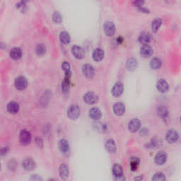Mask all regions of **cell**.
<instances>
[{
	"label": "cell",
	"mask_w": 181,
	"mask_h": 181,
	"mask_svg": "<svg viewBox=\"0 0 181 181\" xmlns=\"http://www.w3.org/2000/svg\"><path fill=\"white\" fill-rule=\"evenodd\" d=\"M80 108L77 105H71L67 110V117L71 120H77L80 115Z\"/></svg>",
	"instance_id": "obj_1"
},
{
	"label": "cell",
	"mask_w": 181,
	"mask_h": 181,
	"mask_svg": "<svg viewBox=\"0 0 181 181\" xmlns=\"http://www.w3.org/2000/svg\"><path fill=\"white\" fill-rule=\"evenodd\" d=\"M14 85L16 89L19 90H23L27 87L28 85V81H27L26 78L24 77H18L16 78L14 81Z\"/></svg>",
	"instance_id": "obj_2"
},
{
	"label": "cell",
	"mask_w": 181,
	"mask_h": 181,
	"mask_svg": "<svg viewBox=\"0 0 181 181\" xmlns=\"http://www.w3.org/2000/svg\"><path fill=\"white\" fill-rule=\"evenodd\" d=\"M82 72L86 78L91 79L95 74V69L94 67L89 64H86L82 67Z\"/></svg>",
	"instance_id": "obj_3"
},
{
	"label": "cell",
	"mask_w": 181,
	"mask_h": 181,
	"mask_svg": "<svg viewBox=\"0 0 181 181\" xmlns=\"http://www.w3.org/2000/svg\"><path fill=\"white\" fill-rule=\"evenodd\" d=\"M84 100L86 104L92 105L98 102V97L95 93L93 92H88L84 96Z\"/></svg>",
	"instance_id": "obj_4"
},
{
	"label": "cell",
	"mask_w": 181,
	"mask_h": 181,
	"mask_svg": "<svg viewBox=\"0 0 181 181\" xmlns=\"http://www.w3.org/2000/svg\"><path fill=\"white\" fill-rule=\"evenodd\" d=\"M104 30L106 35L111 37L115 34L116 28H115V24L113 22L107 21L104 24Z\"/></svg>",
	"instance_id": "obj_5"
},
{
	"label": "cell",
	"mask_w": 181,
	"mask_h": 181,
	"mask_svg": "<svg viewBox=\"0 0 181 181\" xmlns=\"http://www.w3.org/2000/svg\"><path fill=\"white\" fill-rule=\"evenodd\" d=\"M20 142L21 144L24 145H27L30 144L31 141V134L28 131L26 130H22L20 132L19 135Z\"/></svg>",
	"instance_id": "obj_6"
},
{
	"label": "cell",
	"mask_w": 181,
	"mask_h": 181,
	"mask_svg": "<svg viewBox=\"0 0 181 181\" xmlns=\"http://www.w3.org/2000/svg\"><path fill=\"white\" fill-rule=\"evenodd\" d=\"M71 53L73 56L77 60H81L84 57V51L81 47L77 45L72 46L71 48Z\"/></svg>",
	"instance_id": "obj_7"
},
{
	"label": "cell",
	"mask_w": 181,
	"mask_h": 181,
	"mask_svg": "<svg viewBox=\"0 0 181 181\" xmlns=\"http://www.w3.org/2000/svg\"><path fill=\"white\" fill-rule=\"evenodd\" d=\"M153 53V49L148 44H143L140 48V54L144 58H147L150 57Z\"/></svg>",
	"instance_id": "obj_8"
},
{
	"label": "cell",
	"mask_w": 181,
	"mask_h": 181,
	"mask_svg": "<svg viewBox=\"0 0 181 181\" xmlns=\"http://www.w3.org/2000/svg\"><path fill=\"white\" fill-rule=\"evenodd\" d=\"M123 84L121 82H117L116 84L113 86L112 88V94L115 97H119L121 96V94L123 92Z\"/></svg>",
	"instance_id": "obj_9"
},
{
	"label": "cell",
	"mask_w": 181,
	"mask_h": 181,
	"mask_svg": "<svg viewBox=\"0 0 181 181\" xmlns=\"http://www.w3.org/2000/svg\"><path fill=\"white\" fill-rule=\"evenodd\" d=\"M22 166L24 168V170H27V171H30V170H32L35 168V163L32 159L27 158L22 162Z\"/></svg>",
	"instance_id": "obj_10"
},
{
	"label": "cell",
	"mask_w": 181,
	"mask_h": 181,
	"mask_svg": "<svg viewBox=\"0 0 181 181\" xmlns=\"http://www.w3.org/2000/svg\"><path fill=\"white\" fill-rule=\"evenodd\" d=\"M178 133L176 130H170L166 133V140L169 143H174L178 140Z\"/></svg>",
	"instance_id": "obj_11"
},
{
	"label": "cell",
	"mask_w": 181,
	"mask_h": 181,
	"mask_svg": "<svg viewBox=\"0 0 181 181\" xmlns=\"http://www.w3.org/2000/svg\"><path fill=\"white\" fill-rule=\"evenodd\" d=\"M113 111H114L115 114L117 116H121L123 115L125 112V106L123 103L118 102L116 103L114 106H113Z\"/></svg>",
	"instance_id": "obj_12"
},
{
	"label": "cell",
	"mask_w": 181,
	"mask_h": 181,
	"mask_svg": "<svg viewBox=\"0 0 181 181\" xmlns=\"http://www.w3.org/2000/svg\"><path fill=\"white\" fill-rule=\"evenodd\" d=\"M140 121L137 118H134L130 121L129 125H128V129L130 132H135L140 129Z\"/></svg>",
	"instance_id": "obj_13"
},
{
	"label": "cell",
	"mask_w": 181,
	"mask_h": 181,
	"mask_svg": "<svg viewBox=\"0 0 181 181\" xmlns=\"http://www.w3.org/2000/svg\"><path fill=\"white\" fill-rule=\"evenodd\" d=\"M89 117L94 120H98L102 116V113L98 108H92L88 112Z\"/></svg>",
	"instance_id": "obj_14"
},
{
	"label": "cell",
	"mask_w": 181,
	"mask_h": 181,
	"mask_svg": "<svg viewBox=\"0 0 181 181\" xmlns=\"http://www.w3.org/2000/svg\"><path fill=\"white\" fill-rule=\"evenodd\" d=\"M9 55L12 59L14 60H18L22 57V51L19 48H13L10 50Z\"/></svg>",
	"instance_id": "obj_15"
},
{
	"label": "cell",
	"mask_w": 181,
	"mask_h": 181,
	"mask_svg": "<svg viewBox=\"0 0 181 181\" xmlns=\"http://www.w3.org/2000/svg\"><path fill=\"white\" fill-rule=\"evenodd\" d=\"M156 88L161 93H165L169 88V85L168 82L164 79H160L156 84Z\"/></svg>",
	"instance_id": "obj_16"
},
{
	"label": "cell",
	"mask_w": 181,
	"mask_h": 181,
	"mask_svg": "<svg viewBox=\"0 0 181 181\" xmlns=\"http://www.w3.org/2000/svg\"><path fill=\"white\" fill-rule=\"evenodd\" d=\"M19 105L15 101L9 102L7 106V111L9 113H12V114H16V113H17L18 110H19Z\"/></svg>",
	"instance_id": "obj_17"
},
{
	"label": "cell",
	"mask_w": 181,
	"mask_h": 181,
	"mask_svg": "<svg viewBox=\"0 0 181 181\" xmlns=\"http://www.w3.org/2000/svg\"><path fill=\"white\" fill-rule=\"evenodd\" d=\"M166 160H167V156L163 151H160L155 156V162L158 165H163L166 163Z\"/></svg>",
	"instance_id": "obj_18"
},
{
	"label": "cell",
	"mask_w": 181,
	"mask_h": 181,
	"mask_svg": "<svg viewBox=\"0 0 181 181\" xmlns=\"http://www.w3.org/2000/svg\"><path fill=\"white\" fill-rule=\"evenodd\" d=\"M93 59L96 62H100L104 58V52L101 48H96L94 50L93 52V54H92Z\"/></svg>",
	"instance_id": "obj_19"
},
{
	"label": "cell",
	"mask_w": 181,
	"mask_h": 181,
	"mask_svg": "<svg viewBox=\"0 0 181 181\" xmlns=\"http://www.w3.org/2000/svg\"><path fill=\"white\" fill-rule=\"evenodd\" d=\"M59 173H60V178L63 179V180H66V179L69 177V167L66 165V164H62L60 167Z\"/></svg>",
	"instance_id": "obj_20"
},
{
	"label": "cell",
	"mask_w": 181,
	"mask_h": 181,
	"mask_svg": "<svg viewBox=\"0 0 181 181\" xmlns=\"http://www.w3.org/2000/svg\"><path fill=\"white\" fill-rule=\"evenodd\" d=\"M106 150L110 153H115L116 151V144H115V141L112 139H109L106 142L105 144Z\"/></svg>",
	"instance_id": "obj_21"
},
{
	"label": "cell",
	"mask_w": 181,
	"mask_h": 181,
	"mask_svg": "<svg viewBox=\"0 0 181 181\" xmlns=\"http://www.w3.org/2000/svg\"><path fill=\"white\" fill-rule=\"evenodd\" d=\"M62 68L63 69V71H64V74H65L64 79H70L71 71V66L70 64H69V63L66 62V61H65V62H63L62 64Z\"/></svg>",
	"instance_id": "obj_22"
},
{
	"label": "cell",
	"mask_w": 181,
	"mask_h": 181,
	"mask_svg": "<svg viewBox=\"0 0 181 181\" xmlns=\"http://www.w3.org/2000/svg\"><path fill=\"white\" fill-rule=\"evenodd\" d=\"M138 41L140 43L148 44L151 41V35L149 33L144 32L140 35L138 38Z\"/></svg>",
	"instance_id": "obj_23"
},
{
	"label": "cell",
	"mask_w": 181,
	"mask_h": 181,
	"mask_svg": "<svg viewBox=\"0 0 181 181\" xmlns=\"http://www.w3.org/2000/svg\"><path fill=\"white\" fill-rule=\"evenodd\" d=\"M59 149L63 153H67L68 152L69 150V142H67V140H65V139H62V140H60L58 144Z\"/></svg>",
	"instance_id": "obj_24"
},
{
	"label": "cell",
	"mask_w": 181,
	"mask_h": 181,
	"mask_svg": "<svg viewBox=\"0 0 181 181\" xmlns=\"http://www.w3.org/2000/svg\"><path fill=\"white\" fill-rule=\"evenodd\" d=\"M113 174L116 178H120V177H123V168L121 167L120 165L119 164H115L113 167Z\"/></svg>",
	"instance_id": "obj_25"
},
{
	"label": "cell",
	"mask_w": 181,
	"mask_h": 181,
	"mask_svg": "<svg viewBox=\"0 0 181 181\" xmlns=\"http://www.w3.org/2000/svg\"><path fill=\"white\" fill-rule=\"evenodd\" d=\"M126 67L129 71L135 70L137 67V60L134 58H130L126 63Z\"/></svg>",
	"instance_id": "obj_26"
},
{
	"label": "cell",
	"mask_w": 181,
	"mask_h": 181,
	"mask_svg": "<svg viewBox=\"0 0 181 181\" xmlns=\"http://www.w3.org/2000/svg\"><path fill=\"white\" fill-rule=\"evenodd\" d=\"M60 40L63 44H69L71 41L70 35L66 31H62L60 34Z\"/></svg>",
	"instance_id": "obj_27"
},
{
	"label": "cell",
	"mask_w": 181,
	"mask_h": 181,
	"mask_svg": "<svg viewBox=\"0 0 181 181\" xmlns=\"http://www.w3.org/2000/svg\"><path fill=\"white\" fill-rule=\"evenodd\" d=\"M162 62L159 58H154L151 60L150 67L153 69H158L161 67Z\"/></svg>",
	"instance_id": "obj_28"
},
{
	"label": "cell",
	"mask_w": 181,
	"mask_h": 181,
	"mask_svg": "<svg viewBox=\"0 0 181 181\" xmlns=\"http://www.w3.org/2000/svg\"><path fill=\"white\" fill-rule=\"evenodd\" d=\"M162 24V20L161 18H155L154 20L152 21V24H151V29L153 32H157L158 30L160 28Z\"/></svg>",
	"instance_id": "obj_29"
},
{
	"label": "cell",
	"mask_w": 181,
	"mask_h": 181,
	"mask_svg": "<svg viewBox=\"0 0 181 181\" xmlns=\"http://www.w3.org/2000/svg\"><path fill=\"white\" fill-rule=\"evenodd\" d=\"M35 53L38 56H43L46 53V47L44 44H38L35 48Z\"/></svg>",
	"instance_id": "obj_30"
},
{
	"label": "cell",
	"mask_w": 181,
	"mask_h": 181,
	"mask_svg": "<svg viewBox=\"0 0 181 181\" xmlns=\"http://www.w3.org/2000/svg\"><path fill=\"white\" fill-rule=\"evenodd\" d=\"M157 113H158V115H159L160 117H163V118L164 117V118H165V117H167L168 115V109L163 106H159L157 108Z\"/></svg>",
	"instance_id": "obj_31"
},
{
	"label": "cell",
	"mask_w": 181,
	"mask_h": 181,
	"mask_svg": "<svg viewBox=\"0 0 181 181\" xmlns=\"http://www.w3.org/2000/svg\"><path fill=\"white\" fill-rule=\"evenodd\" d=\"M70 87V79H64V81L62 83V90L64 93H67L69 90Z\"/></svg>",
	"instance_id": "obj_32"
},
{
	"label": "cell",
	"mask_w": 181,
	"mask_h": 181,
	"mask_svg": "<svg viewBox=\"0 0 181 181\" xmlns=\"http://www.w3.org/2000/svg\"><path fill=\"white\" fill-rule=\"evenodd\" d=\"M52 21H53L55 24H60L62 21V16H61V14L59 13L58 12H55L54 13H53L52 16Z\"/></svg>",
	"instance_id": "obj_33"
},
{
	"label": "cell",
	"mask_w": 181,
	"mask_h": 181,
	"mask_svg": "<svg viewBox=\"0 0 181 181\" xmlns=\"http://www.w3.org/2000/svg\"><path fill=\"white\" fill-rule=\"evenodd\" d=\"M152 180H161V181H163V180H165V176H164V174L162 173H155L153 175V176L152 177Z\"/></svg>",
	"instance_id": "obj_34"
},
{
	"label": "cell",
	"mask_w": 181,
	"mask_h": 181,
	"mask_svg": "<svg viewBox=\"0 0 181 181\" xmlns=\"http://www.w3.org/2000/svg\"><path fill=\"white\" fill-rule=\"evenodd\" d=\"M139 163H140V160L137 158H134L131 160V168L132 170H135L137 168Z\"/></svg>",
	"instance_id": "obj_35"
},
{
	"label": "cell",
	"mask_w": 181,
	"mask_h": 181,
	"mask_svg": "<svg viewBox=\"0 0 181 181\" xmlns=\"http://www.w3.org/2000/svg\"><path fill=\"white\" fill-rule=\"evenodd\" d=\"M16 9L20 10L21 12H25L27 10L26 4L22 2H20L16 4Z\"/></svg>",
	"instance_id": "obj_36"
},
{
	"label": "cell",
	"mask_w": 181,
	"mask_h": 181,
	"mask_svg": "<svg viewBox=\"0 0 181 181\" xmlns=\"http://www.w3.org/2000/svg\"><path fill=\"white\" fill-rule=\"evenodd\" d=\"M16 167V162L14 161V160H12V161H10L8 163V168H9V170H15Z\"/></svg>",
	"instance_id": "obj_37"
},
{
	"label": "cell",
	"mask_w": 181,
	"mask_h": 181,
	"mask_svg": "<svg viewBox=\"0 0 181 181\" xmlns=\"http://www.w3.org/2000/svg\"><path fill=\"white\" fill-rule=\"evenodd\" d=\"M144 4V0H134V7H137L138 8L143 7Z\"/></svg>",
	"instance_id": "obj_38"
},
{
	"label": "cell",
	"mask_w": 181,
	"mask_h": 181,
	"mask_svg": "<svg viewBox=\"0 0 181 181\" xmlns=\"http://www.w3.org/2000/svg\"><path fill=\"white\" fill-rule=\"evenodd\" d=\"M8 150H9V149H8L7 147H6V148H2L0 149V157L3 156L7 154L8 152Z\"/></svg>",
	"instance_id": "obj_39"
},
{
	"label": "cell",
	"mask_w": 181,
	"mask_h": 181,
	"mask_svg": "<svg viewBox=\"0 0 181 181\" xmlns=\"http://www.w3.org/2000/svg\"><path fill=\"white\" fill-rule=\"evenodd\" d=\"M31 179H32V180H42V179H41V177L38 176H37V175H33V176H32V178H31Z\"/></svg>",
	"instance_id": "obj_40"
},
{
	"label": "cell",
	"mask_w": 181,
	"mask_h": 181,
	"mask_svg": "<svg viewBox=\"0 0 181 181\" xmlns=\"http://www.w3.org/2000/svg\"><path fill=\"white\" fill-rule=\"evenodd\" d=\"M29 1H30V0H21V2H24V3H25V4L28 3Z\"/></svg>",
	"instance_id": "obj_41"
},
{
	"label": "cell",
	"mask_w": 181,
	"mask_h": 181,
	"mask_svg": "<svg viewBox=\"0 0 181 181\" xmlns=\"http://www.w3.org/2000/svg\"><path fill=\"white\" fill-rule=\"evenodd\" d=\"M0 170H1V163H0Z\"/></svg>",
	"instance_id": "obj_42"
}]
</instances>
